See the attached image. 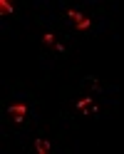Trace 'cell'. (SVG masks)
Here are the masks:
<instances>
[{
  "mask_svg": "<svg viewBox=\"0 0 124 154\" xmlns=\"http://www.w3.org/2000/svg\"><path fill=\"white\" fill-rule=\"evenodd\" d=\"M65 17H67V20H72L77 30H89V27H92V17H89L87 13H82V10H74V8H65Z\"/></svg>",
  "mask_w": 124,
  "mask_h": 154,
  "instance_id": "obj_1",
  "label": "cell"
},
{
  "mask_svg": "<svg viewBox=\"0 0 124 154\" xmlns=\"http://www.w3.org/2000/svg\"><path fill=\"white\" fill-rule=\"evenodd\" d=\"M27 112H30L27 102H13V104H8V114H10L15 122H23L27 117Z\"/></svg>",
  "mask_w": 124,
  "mask_h": 154,
  "instance_id": "obj_2",
  "label": "cell"
},
{
  "mask_svg": "<svg viewBox=\"0 0 124 154\" xmlns=\"http://www.w3.org/2000/svg\"><path fill=\"white\" fill-rule=\"evenodd\" d=\"M42 42H45L47 47H57V35H55V32H45V35H42Z\"/></svg>",
  "mask_w": 124,
  "mask_h": 154,
  "instance_id": "obj_3",
  "label": "cell"
}]
</instances>
